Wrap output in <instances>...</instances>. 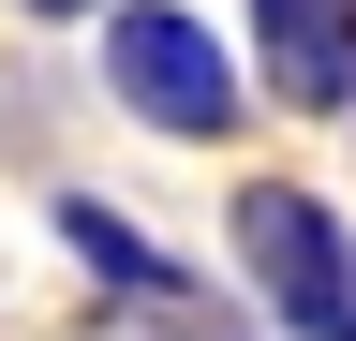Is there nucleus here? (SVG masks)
<instances>
[{"instance_id":"obj_1","label":"nucleus","mask_w":356,"mask_h":341,"mask_svg":"<svg viewBox=\"0 0 356 341\" xmlns=\"http://www.w3.org/2000/svg\"><path fill=\"white\" fill-rule=\"evenodd\" d=\"M89 45H104V104H119L149 149H238L252 104H267L252 60L222 45V15H193V0H104Z\"/></svg>"},{"instance_id":"obj_2","label":"nucleus","mask_w":356,"mask_h":341,"mask_svg":"<svg viewBox=\"0 0 356 341\" xmlns=\"http://www.w3.org/2000/svg\"><path fill=\"white\" fill-rule=\"evenodd\" d=\"M222 252H238V282L267 297L282 341H356V223H341V193L238 178L222 193Z\"/></svg>"},{"instance_id":"obj_3","label":"nucleus","mask_w":356,"mask_h":341,"mask_svg":"<svg viewBox=\"0 0 356 341\" xmlns=\"http://www.w3.org/2000/svg\"><path fill=\"white\" fill-rule=\"evenodd\" d=\"M238 60L282 119H356V0H238Z\"/></svg>"},{"instance_id":"obj_4","label":"nucleus","mask_w":356,"mask_h":341,"mask_svg":"<svg viewBox=\"0 0 356 341\" xmlns=\"http://www.w3.org/2000/svg\"><path fill=\"white\" fill-rule=\"evenodd\" d=\"M44 238H60L74 267L119 297V312H208V282L178 267V252H163L149 223H134V208H104V193H44Z\"/></svg>"},{"instance_id":"obj_5","label":"nucleus","mask_w":356,"mask_h":341,"mask_svg":"<svg viewBox=\"0 0 356 341\" xmlns=\"http://www.w3.org/2000/svg\"><path fill=\"white\" fill-rule=\"evenodd\" d=\"M0 15H30V30H89L104 0H0Z\"/></svg>"}]
</instances>
